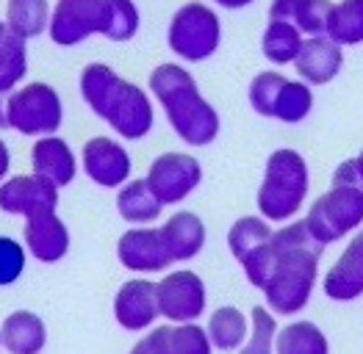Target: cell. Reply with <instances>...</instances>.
I'll return each mask as SVG.
<instances>
[{"label": "cell", "instance_id": "10", "mask_svg": "<svg viewBox=\"0 0 363 354\" xmlns=\"http://www.w3.org/2000/svg\"><path fill=\"white\" fill-rule=\"evenodd\" d=\"M103 17L106 0H56L48 33L59 47H78L91 36H100Z\"/></svg>", "mask_w": 363, "mask_h": 354}, {"label": "cell", "instance_id": "39", "mask_svg": "<svg viewBox=\"0 0 363 354\" xmlns=\"http://www.w3.org/2000/svg\"><path fill=\"white\" fill-rule=\"evenodd\" d=\"M0 130H9V114H6V94H0Z\"/></svg>", "mask_w": 363, "mask_h": 354}, {"label": "cell", "instance_id": "1", "mask_svg": "<svg viewBox=\"0 0 363 354\" xmlns=\"http://www.w3.org/2000/svg\"><path fill=\"white\" fill-rule=\"evenodd\" d=\"M269 252V277L261 288L267 304L274 316H297L313 296L325 246L308 233L305 222H286L272 233Z\"/></svg>", "mask_w": 363, "mask_h": 354}, {"label": "cell", "instance_id": "4", "mask_svg": "<svg viewBox=\"0 0 363 354\" xmlns=\"http://www.w3.org/2000/svg\"><path fill=\"white\" fill-rule=\"evenodd\" d=\"M308 191H311L308 161L291 147L274 149L267 158L255 197L258 216H264L269 224H286L303 210Z\"/></svg>", "mask_w": 363, "mask_h": 354}, {"label": "cell", "instance_id": "8", "mask_svg": "<svg viewBox=\"0 0 363 354\" xmlns=\"http://www.w3.org/2000/svg\"><path fill=\"white\" fill-rule=\"evenodd\" d=\"M155 294H158V313L172 324L197 321L208 304L203 277L189 268H178L161 277V282H155Z\"/></svg>", "mask_w": 363, "mask_h": 354}, {"label": "cell", "instance_id": "37", "mask_svg": "<svg viewBox=\"0 0 363 354\" xmlns=\"http://www.w3.org/2000/svg\"><path fill=\"white\" fill-rule=\"evenodd\" d=\"M9 169H11V149L0 139V183L9 177Z\"/></svg>", "mask_w": 363, "mask_h": 354}, {"label": "cell", "instance_id": "22", "mask_svg": "<svg viewBox=\"0 0 363 354\" xmlns=\"http://www.w3.org/2000/svg\"><path fill=\"white\" fill-rule=\"evenodd\" d=\"M164 205L155 200L145 177H130L125 185L117 188V213L133 227H147L150 222H158Z\"/></svg>", "mask_w": 363, "mask_h": 354}, {"label": "cell", "instance_id": "9", "mask_svg": "<svg viewBox=\"0 0 363 354\" xmlns=\"http://www.w3.org/2000/svg\"><path fill=\"white\" fill-rule=\"evenodd\" d=\"M145 180L161 205H178L203 183V166L194 155L164 152L150 164Z\"/></svg>", "mask_w": 363, "mask_h": 354}, {"label": "cell", "instance_id": "21", "mask_svg": "<svg viewBox=\"0 0 363 354\" xmlns=\"http://www.w3.org/2000/svg\"><path fill=\"white\" fill-rule=\"evenodd\" d=\"M333 11V0H272L269 20L291 23L303 36L328 33V20Z\"/></svg>", "mask_w": 363, "mask_h": 354}, {"label": "cell", "instance_id": "31", "mask_svg": "<svg viewBox=\"0 0 363 354\" xmlns=\"http://www.w3.org/2000/svg\"><path fill=\"white\" fill-rule=\"evenodd\" d=\"M142 25V14L136 0H106V17H103V30L100 36H106L108 42L125 45L130 42Z\"/></svg>", "mask_w": 363, "mask_h": 354}, {"label": "cell", "instance_id": "41", "mask_svg": "<svg viewBox=\"0 0 363 354\" xmlns=\"http://www.w3.org/2000/svg\"><path fill=\"white\" fill-rule=\"evenodd\" d=\"M0 349H3V346H0Z\"/></svg>", "mask_w": 363, "mask_h": 354}, {"label": "cell", "instance_id": "34", "mask_svg": "<svg viewBox=\"0 0 363 354\" xmlns=\"http://www.w3.org/2000/svg\"><path fill=\"white\" fill-rule=\"evenodd\" d=\"M289 78L277 69H264L258 72L252 81H250V88H247V100H250V108L258 114V117L272 119V108L274 100H277V91L283 88Z\"/></svg>", "mask_w": 363, "mask_h": 354}, {"label": "cell", "instance_id": "2", "mask_svg": "<svg viewBox=\"0 0 363 354\" xmlns=\"http://www.w3.org/2000/svg\"><path fill=\"white\" fill-rule=\"evenodd\" d=\"M81 97L94 117H100L120 139L139 142L155 125V100L147 88L125 81L108 64L91 61L81 72Z\"/></svg>", "mask_w": 363, "mask_h": 354}, {"label": "cell", "instance_id": "26", "mask_svg": "<svg viewBox=\"0 0 363 354\" xmlns=\"http://www.w3.org/2000/svg\"><path fill=\"white\" fill-rule=\"evenodd\" d=\"M28 78V42L6 30L0 36V94H11Z\"/></svg>", "mask_w": 363, "mask_h": 354}, {"label": "cell", "instance_id": "32", "mask_svg": "<svg viewBox=\"0 0 363 354\" xmlns=\"http://www.w3.org/2000/svg\"><path fill=\"white\" fill-rule=\"evenodd\" d=\"M164 354H211V338L200 324H164Z\"/></svg>", "mask_w": 363, "mask_h": 354}, {"label": "cell", "instance_id": "36", "mask_svg": "<svg viewBox=\"0 0 363 354\" xmlns=\"http://www.w3.org/2000/svg\"><path fill=\"white\" fill-rule=\"evenodd\" d=\"M128 354H164V329L161 326L150 329Z\"/></svg>", "mask_w": 363, "mask_h": 354}, {"label": "cell", "instance_id": "25", "mask_svg": "<svg viewBox=\"0 0 363 354\" xmlns=\"http://www.w3.org/2000/svg\"><path fill=\"white\" fill-rule=\"evenodd\" d=\"M274 354H330V343L313 321H291L277 329Z\"/></svg>", "mask_w": 363, "mask_h": 354}, {"label": "cell", "instance_id": "7", "mask_svg": "<svg viewBox=\"0 0 363 354\" xmlns=\"http://www.w3.org/2000/svg\"><path fill=\"white\" fill-rule=\"evenodd\" d=\"M305 227L322 246H330L347 236H355L363 227V188L330 185L305 213Z\"/></svg>", "mask_w": 363, "mask_h": 354}, {"label": "cell", "instance_id": "19", "mask_svg": "<svg viewBox=\"0 0 363 354\" xmlns=\"http://www.w3.org/2000/svg\"><path fill=\"white\" fill-rule=\"evenodd\" d=\"M161 236L172 261L186 263V261H194L206 246V222L194 210H178L164 222Z\"/></svg>", "mask_w": 363, "mask_h": 354}, {"label": "cell", "instance_id": "16", "mask_svg": "<svg viewBox=\"0 0 363 354\" xmlns=\"http://www.w3.org/2000/svg\"><path fill=\"white\" fill-rule=\"evenodd\" d=\"M322 291L333 302H355L363 296V227L322 277Z\"/></svg>", "mask_w": 363, "mask_h": 354}, {"label": "cell", "instance_id": "20", "mask_svg": "<svg viewBox=\"0 0 363 354\" xmlns=\"http://www.w3.org/2000/svg\"><path fill=\"white\" fill-rule=\"evenodd\" d=\"M48 343V326L30 310H14L0 324V346L9 354H39Z\"/></svg>", "mask_w": 363, "mask_h": 354}, {"label": "cell", "instance_id": "40", "mask_svg": "<svg viewBox=\"0 0 363 354\" xmlns=\"http://www.w3.org/2000/svg\"><path fill=\"white\" fill-rule=\"evenodd\" d=\"M6 30H9V28H6V23H3V20H0V36H3V33H6Z\"/></svg>", "mask_w": 363, "mask_h": 354}, {"label": "cell", "instance_id": "28", "mask_svg": "<svg viewBox=\"0 0 363 354\" xmlns=\"http://www.w3.org/2000/svg\"><path fill=\"white\" fill-rule=\"evenodd\" d=\"M313 111V86H308L305 81H286L283 88L277 91V100H274L272 119L283 122V125H300L311 117Z\"/></svg>", "mask_w": 363, "mask_h": 354}, {"label": "cell", "instance_id": "30", "mask_svg": "<svg viewBox=\"0 0 363 354\" xmlns=\"http://www.w3.org/2000/svg\"><path fill=\"white\" fill-rule=\"evenodd\" d=\"M272 224L264 216H242V219H236L230 233H228L230 255L242 263L244 258H250L255 249H261L272 238Z\"/></svg>", "mask_w": 363, "mask_h": 354}, {"label": "cell", "instance_id": "27", "mask_svg": "<svg viewBox=\"0 0 363 354\" xmlns=\"http://www.w3.org/2000/svg\"><path fill=\"white\" fill-rule=\"evenodd\" d=\"M247 316H244L239 307L233 304H225V307H216L208 319V338H211L213 349H222V352H230V349H242L244 341H247Z\"/></svg>", "mask_w": 363, "mask_h": 354}, {"label": "cell", "instance_id": "6", "mask_svg": "<svg viewBox=\"0 0 363 354\" xmlns=\"http://www.w3.org/2000/svg\"><path fill=\"white\" fill-rule=\"evenodd\" d=\"M6 114H9V130L42 139L59 133L64 122V103L61 94L45 81H28L6 94Z\"/></svg>", "mask_w": 363, "mask_h": 354}, {"label": "cell", "instance_id": "29", "mask_svg": "<svg viewBox=\"0 0 363 354\" xmlns=\"http://www.w3.org/2000/svg\"><path fill=\"white\" fill-rule=\"evenodd\" d=\"M328 36L341 47L363 45V0H338L333 3Z\"/></svg>", "mask_w": 363, "mask_h": 354}, {"label": "cell", "instance_id": "12", "mask_svg": "<svg viewBox=\"0 0 363 354\" xmlns=\"http://www.w3.org/2000/svg\"><path fill=\"white\" fill-rule=\"evenodd\" d=\"M59 191L50 180L39 175H14L0 183V210L9 216L30 219L59 207Z\"/></svg>", "mask_w": 363, "mask_h": 354}, {"label": "cell", "instance_id": "33", "mask_svg": "<svg viewBox=\"0 0 363 354\" xmlns=\"http://www.w3.org/2000/svg\"><path fill=\"white\" fill-rule=\"evenodd\" d=\"M274 338H277L274 313L258 304L250 313V338L244 341L239 354H274Z\"/></svg>", "mask_w": 363, "mask_h": 354}, {"label": "cell", "instance_id": "18", "mask_svg": "<svg viewBox=\"0 0 363 354\" xmlns=\"http://www.w3.org/2000/svg\"><path fill=\"white\" fill-rule=\"evenodd\" d=\"M30 169L33 175L50 180L56 188H67L78 177V155L56 133L42 136L30 147Z\"/></svg>", "mask_w": 363, "mask_h": 354}, {"label": "cell", "instance_id": "17", "mask_svg": "<svg viewBox=\"0 0 363 354\" xmlns=\"http://www.w3.org/2000/svg\"><path fill=\"white\" fill-rule=\"evenodd\" d=\"M300 81L308 86H325L338 78L341 67H344V47L333 42L328 33L322 36H305L303 50L294 61Z\"/></svg>", "mask_w": 363, "mask_h": 354}, {"label": "cell", "instance_id": "3", "mask_svg": "<svg viewBox=\"0 0 363 354\" xmlns=\"http://www.w3.org/2000/svg\"><path fill=\"white\" fill-rule=\"evenodd\" d=\"M147 91L161 105L172 133L186 147H208L222 130V119L211 103L203 97L194 75L175 61L158 64L150 72Z\"/></svg>", "mask_w": 363, "mask_h": 354}, {"label": "cell", "instance_id": "24", "mask_svg": "<svg viewBox=\"0 0 363 354\" xmlns=\"http://www.w3.org/2000/svg\"><path fill=\"white\" fill-rule=\"evenodd\" d=\"M303 42L305 36L291 23L269 20L264 28V36H261V53L274 67H286V64L297 61L300 50H303Z\"/></svg>", "mask_w": 363, "mask_h": 354}, {"label": "cell", "instance_id": "5", "mask_svg": "<svg viewBox=\"0 0 363 354\" xmlns=\"http://www.w3.org/2000/svg\"><path fill=\"white\" fill-rule=\"evenodd\" d=\"M169 50L186 64H200L211 59L222 45V20L208 3L191 0L172 14L167 28Z\"/></svg>", "mask_w": 363, "mask_h": 354}, {"label": "cell", "instance_id": "14", "mask_svg": "<svg viewBox=\"0 0 363 354\" xmlns=\"http://www.w3.org/2000/svg\"><path fill=\"white\" fill-rule=\"evenodd\" d=\"M23 244H26V252H28L33 261L39 263H59L67 258L69 252V230L64 224L56 210H48V213H36L26 219V227H23Z\"/></svg>", "mask_w": 363, "mask_h": 354}, {"label": "cell", "instance_id": "23", "mask_svg": "<svg viewBox=\"0 0 363 354\" xmlns=\"http://www.w3.org/2000/svg\"><path fill=\"white\" fill-rule=\"evenodd\" d=\"M6 28L20 39H36L48 33L50 3L48 0H6Z\"/></svg>", "mask_w": 363, "mask_h": 354}, {"label": "cell", "instance_id": "38", "mask_svg": "<svg viewBox=\"0 0 363 354\" xmlns=\"http://www.w3.org/2000/svg\"><path fill=\"white\" fill-rule=\"evenodd\" d=\"M213 6H219V8H228V11H239V8H247V6H252L255 0H211Z\"/></svg>", "mask_w": 363, "mask_h": 354}, {"label": "cell", "instance_id": "35", "mask_svg": "<svg viewBox=\"0 0 363 354\" xmlns=\"http://www.w3.org/2000/svg\"><path fill=\"white\" fill-rule=\"evenodd\" d=\"M28 263V252L26 244H20L17 238L0 236V288L14 285Z\"/></svg>", "mask_w": 363, "mask_h": 354}, {"label": "cell", "instance_id": "11", "mask_svg": "<svg viewBox=\"0 0 363 354\" xmlns=\"http://www.w3.org/2000/svg\"><path fill=\"white\" fill-rule=\"evenodd\" d=\"M81 169L100 188H120L130 180L133 161L122 142L111 136H94L81 149Z\"/></svg>", "mask_w": 363, "mask_h": 354}, {"label": "cell", "instance_id": "15", "mask_svg": "<svg viewBox=\"0 0 363 354\" xmlns=\"http://www.w3.org/2000/svg\"><path fill=\"white\" fill-rule=\"evenodd\" d=\"M158 316H161L158 313V294H155L152 280L133 277L114 296V319L128 332L150 329Z\"/></svg>", "mask_w": 363, "mask_h": 354}, {"label": "cell", "instance_id": "13", "mask_svg": "<svg viewBox=\"0 0 363 354\" xmlns=\"http://www.w3.org/2000/svg\"><path fill=\"white\" fill-rule=\"evenodd\" d=\"M117 258L133 274H158L175 263L158 227H130L117 241Z\"/></svg>", "mask_w": 363, "mask_h": 354}]
</instances>
